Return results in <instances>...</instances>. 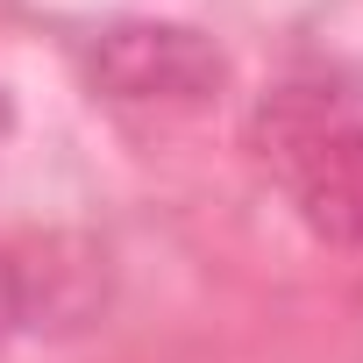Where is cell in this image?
<instances>
[{
	"label": "cell",
	"mask_w": 363,
	"mask_h": 363,
	"mask_svg": "<svg viewBox=\"0 0 363 363\" xmlns=\"http://www.w3.org/2000/svg\"><path fill=\"white\" fill-rule=\"evenodd\" d=\"M257 128L264 157H278V171L292 178L299 221L335 250H363V114L313 86H292L264 107Z\"/></svg>",
	"instance_id": "6da1fadb"
},
{
	"label": "cell",
	"mask_w": 363,
	"mask_h": 363,
	"mask_svg": "<svg viewBox=\"0 0 363 363\" xmlns=\"http://www.w3.org/2000/svg\"><path fill=\"white\" fill-rule=\"evenodd\" d=\"M86 79L121 107H200L228 86V57L186 22H114L93 36Z\"/></svg>",
	"instance_id": "7a4b0ae2"
}]
</instances>
